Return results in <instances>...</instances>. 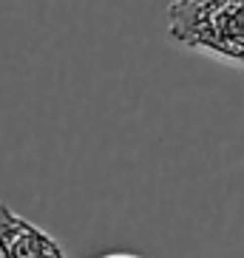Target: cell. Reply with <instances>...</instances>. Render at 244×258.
I'll return each mask as SVG.
<instances>
[{"label":"cell","mask_w":244,"mask_h":258,"mask_svg":"<svg viewBox=\"0 0 244 258\" xmlns=\"http://www.w3.org/2000/svg\"><path fill=\"white\" fill-rule=\"evenodd\" d=\"M168 37L188 51L244 66V0H173Z\"/></svg>","instance_id":"cell-1"},{"label":"cell","mask_w":244,"mask_h":258,"mask_svg":"<svg viewBox=\"0 0 244 258\" xmlns=\"http://www.w3.org/2000/svg\"><path fill=\"white\" fill-rule=\"evenodd\" d=\"M0 258H66L57 238L0 202Z\"/></svg>","instance_id":"cell-2"},{"label":"cell","mask_w":244,"mask_h":258,"mask_svg":"<svg viewBox=\"0 0 244 258\" xmlns=\"http://www.w3.org/2000/svg\"><path fill=\"white\" fill-rule=\"evenodd\" d=\"M99 258H139V255H128V252H111V255H99Z\"/></svg>","instance_id":"cell-3"}]
</instances>
